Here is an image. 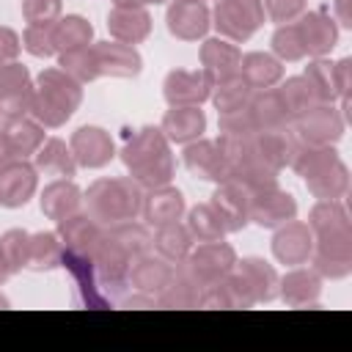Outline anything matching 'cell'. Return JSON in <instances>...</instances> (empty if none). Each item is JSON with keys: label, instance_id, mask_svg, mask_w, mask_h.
I'll return each instance as SVG.
<instances>
[{"label": "cell", "instance_id": "obj_1", "mask_svg": "<svg viewBox=\"0 0 352 352\" xmlns=\"http://www.w3.org/2000/svg\"><path fill=\"white\" fill-rule=\"evenodd\" d=\"M121 162L143 190L170 184L176 173L170 143L160 126H140L132 138H126L121 148Z\"/></svg>", "mask_w": 352, "mask_h": 352}, {"label": "cell", "instance_id": "obj_2", "mask_svg": "<svg viewBox=\"0 0 352 352\" xmlns=\"http://www.w3.org/2000/svg\"><path fill=\"white\" fill-rule=\"evenodd\" d=\"M80 102H82V85L74 77H69L63 69H44L36 77L28 102V116L36 118L41 126L58 129L72 118Z\"/></svg>", "mask_w": 352, "mask_h": 352}, {"label": "cell", "instance_id": "obj_3", "mask_svg": "<svg viewBox=\"0 0 352 352\" xmlns=\"http://www.w3.org/2000/svg\"><path fill=\"white\" fill-rule=\"evenodd\" d=\"M143 187L132 176H113V179H96L85 192L82 204L85 212L102 223L116 226L124 220H138L143 209Z\"/></svg>", "mask_w": 352, "mask_h": 352}, {"label": "cell", "instance_id": "obj_4", "mask_svg": "<svg viewBox=\"0 0 352 352\" xmlns=\"http://www.w3.org/2000/svg\"><path fill=\"white\" fill-rule=\"evenodd\" d=\"M234 264H236V250L228 242L214 239L190 248V253L176 264V272L204 292L206 286L223 280L234 270Z\"/></svg>", "mask_w": 352, "mask_h": 352}, {"label": "cell", "instance_id": "obj_5", "mask_svg": "<svg viewBox=\"0 0 352 352\" xmlns=\"http://www.w3.org/2000/svg\"><path fill=\"white\" fill-rule=\"evenodd\" d=\"M231 292L236 294L239 308H250L258 302H270L278 297V272L272 264H267L258 256L236 258L234 270L226 275Z\"/></svg>", "mask_w": 352, "mask_h": 352}, {"label": "cell", "instance_id": "obj_6", "mask_svg": "<svg viewBox=\"0 0 352 352\" xmlns=\"http://www.w3.org/2000/svg\"><path fill=\"white\" fill-rule=\"evenodd\" d=\"M91 258H94V267H96V278H99L102 292L107 294L110 302H118V297L124 294V289H129V264H132V258L116 242V236L107 231V226H104L102 239L91 250Z\"/></svg>", "mask_w": 352, "mask_h": 352}, {"label": "cell", "instance_id": "obj_7", "mask_svg": "<svg viewBox=\"0 0 352 352\" xmlns=\"http://www.w3.org/2000/svg\"><path fill=\"white\" fill-rule=\"evenodd\" d=\"M344 113L336 104H311L300 116L292 118V132L300 143L311 146H333L344 135Z\"/></svg>", "mask_w": 352, "mask_h": 352}, {"label": "cell", "instance_id": "obj_8", "mask_svg": "<svg viewBox=\"0 0 352 352\" xmlns=\"http://www.w3.org/2000/svg\"><path fill=\"white\" fill-rule=\"evenodd\" d=\"M212 25L228 41H248L264 25L261 0H217Z\"/></svg>", "mask_w": 352, "mask_h": 352}, {"label": "cell", "instance_id": "obj_9", "mask_svg": "<svg viewBox=\"0 0 352 352\" xmlns=\"http://www.w3.org/2000/svg\"><path fill=\"white\" fill-rule=\"evenodd\" d=\"M319 278H346L352 272V228H338L314 236V253L308 258Z\"/></svg>", "mask_w": 352, "mask_h": 352}, {"label": "cell", "instance_id": "obj_10", "mask_svg": "<svg viewBox=\"0 0 352 352\" xmlns=\"http://www.w3.org/2000/svg\"><path fill=\"white\" fill-rule=\"evenodd\" d=\"M38 184V170L25 157H14L0 168V206L16 209L25 206Z\"/></svg>", "mask_w": 352, "mask_h": 352}, {"label": "cell", "instance_id": "obj_11", "mask_svg": "<svg viewBox=\"0 0 352 352\" xmlns=\"http://www.w3.org/2000/svg\"><path fill=\"white\" fill-rule=\"evenodd\" d=\"M212 85H214V80L204 69H198V72L173 69V72H168V77L162 82V96L170 107L204 104L212 96Z\"/></svg>", "mask_w": 352, "mask_h": 352}, {"label": "cell", "instance_id": "obj_12", "mask_svg": "<svg viewBox=\"0 0 352 352\" xmlns=\"http://www.w3.org/2000/svg\"><path fill=\"white\" fill-rule=\"evenodd\" d=\"M297 217V201L292 192L275 187L258 190L250 195V223L261 228H278Z\"/></svg>", "mask_w": 352, "mask_h": 352}, {"label": "cell", "instance_id": "obj_13", "mask_svg": "<svg viewBox=\"0 0 352 352\" xmlns=\"http://www.w3.org/2000/svg\"><path fill=\"white\" fill-rule=\"evenodd\" d=\"M165 25L168 33L182 38V41H198L209 33L212 28V11L206 8V3H195V0H173L168 6L165 14Z\"/></svg>", "mask_w": 352, "mask_h": 352}, {"label": "cell", "instance_id": "obj_14", "mask_svg": "<svg viewBox=\"0 0 352 352\" xmlns=\"http://www.w3.org/2000/svg\"><path fill=\"white\" fill-rule=\"evenodd\" d=\"M212 209L220 214L226 231H242L250 223V192L236 184L234 179H226L212 192Z\"/></svg>", "mask_w": 352, "mask_h": 352}, {"label": "cell", "instance_id": "obj_15", "mask_svg": "<svg viewBox=\"0 0 352 352\" xmlns=\"http://www.w3.org/2000/svg\"><path fill=\"white\" fill-rule=\"evenodd\" d=\"M33 94L30 72L19 60L0 63V116H19L28 113V102Z\"/></svg>", "mask_w": 352, "mask_h": 352}, {"label": "cell", "instance_id": "obj_16", "mask_svg": "<svg viewBox=\"0 0 352 352\" xmlns=\"http://www.w3.org/2000/svg\"><path fill=\"white\" fill-rule=\"evenodd\" d=\"M69 148L82 168H104L116 157V143L102 126H80L72 132Z\"/></svg>", "mask_w": 352, "mask_h": 352}, {"label": "cell", "instance_id": "obj_17", "mask_svg": "<svg viewBox=\"0 0 352 352\" xmlns=\"http://www.w3.org/2000/svg\"><path fill=\"white\" fill-rule=\"evenodd\" d=\"M272 253L280 264H308L311 253H314V234L308 228V223L300 220H289L283 226L275 228L272 236Z\"/></svg>", "mask_w": 352, "mask_h": 352}, {"label": "cell", "instance_id": "obj_18", "mask_svg": "<svg viewBox=\"0 0 352 352\" xmlns=\"http://www.w3.org/2000/svg\"><path fill=\"white\" fill-rule=\"evenodd\" d=\"M60 267H66V270L72 272V280H74V286H77L80 302H82L85 308H110V305H113V302L107 300V294L102 292V286H99L96 267H94V258H91V256L63 250Z\"/></svg>", "mask_w": 352, "mask_h": 352}, {"label": "cell", "instance_id": "obj_19", "mask_svg": "<svg viewBox=\"0 0 352 352\" xmlns=\"http://www.w3.org/2000/svg\"><path fill=\"white\" fill-rule=\"evenodd\" d=\"M184 165L192 176L204 179V182H226L228 179V162L217 146V140H190L184 143Z\"/></svg>", "mask_w": 352, "mask_h": 352}, {"label": "cell", "instance_id": "obj_20", "mask_svg": "<svg viewBox=\"0 0 352 352\" xmlns=\"http://www.w3.org/2000/svg\"><path fill=\"white\" fill-rule=\"evenodd\" d=\"M99 66V77H138L143 69V58L132 44L124 41H96L91 44Z\"/></svg>", "mask_w": 352, "mask_h": 352}, {"label": "cell", "instance_id": "obj_21", "mask_svg": "<svg viewBox=\"0 0 352 352\" xmlns=\"http://www.w3.org/2000/svg\"><path fill=\"white\" fill-rule=\"evenodd\" d=\"M253 143V154L272 170H280L292 162L294 148H297V138L292 132V126H280V129H256L250 135Z\"/></svg>", "mask_w": 352, "mask_h": 352}, {"label": "cell", "instance_id": "obj_22", "mask_svg": "<svg viewBox=\"0 0 352 352\" xmlns=\"http://www.w3.org/2000/svg\"><path fill=\"white\" fill-rule=\"evenodd\" d=\"M176 275V264H170L168 258L162 256H154V253H143L138 258H132L129 264V286L135 292H143V294H151L157 297Z\"/></svg>", "mask_w": 352, "mask_h": 352}, {"label": "cell", "instance_id": "obj_23", "mask_svg": "<svg viewBox=\"0 0 352 352\" xmlns=\"http://www.w3.org/2000/svg\"><path fill=\"white\" fill-rule=\"evenodd\" d=\"M297 19H300L297 28H300V36H302V44H305V55L324 58L338 41L336 19L322 8L319 11H302Z\"/></svg>", "mask_w": 352, "mask_h": 352}, {"label": "cell", "instance_id": "obj_24", "mask_svg": "<svg viewBox=\"0 0 352 352\" xmlns=\"http://www.w3.org/2000/svg\"><path fill=\"white\" fill-rule=\"evenodd\" d=\"M55 234H58L63 250L91 256V250L96 248V242H99L102 234H104V226L96 223L88 212H74V214L58 220V231H55Z\"/></svg>", "mask_w": 352, "mask_h": 352}, {"label": "cell", "instance_id": "obj_25", "mask_svg": "<svg viewBox=\"0 0 352 352\" xmlns=\"http://www.w3.org/2000/svg\"><path fill=\"white\" fill-rule=\"evenodd\" d=\"M107 30L116 41L135 47L151 33V14L146 6H113L107 14Z\"/></svg>", "mask_w": 352, "mask_h": 352}, {"label": "cell", "instance_id": "obj_26", "mask_svg": "<svg viewBox=\"0 0 352 352\" xmlns=\"http://www.w3.org/2000/svg\"><path fill=\"white\" fill-rule=\"evenodd\" d=\"M140 214H143L146 226H151V228L173 223V220H182V214H184V195L176 187H170V184L151 187V190L143 192Z\"/></svg>", "mask_w": 352, "mask_h": 352}, {"label": "cell", "instance_id": "obj_27", "mask_svg": "<svg viewBox=\"0 0 352 352\" xmlns=\"http://www.w3.org/2000/svg\"><path fill=\"white\" fill-rule=\"evenodd\" d=\"M0 135L6 138L14 157H25V160L33 157L38 151V146L44 143V126L36 118H30L28 113L6 116L3 126H0Z\"/></svg>", "mask_w": 352, "mask_h": 352}, {"label": "cell", "instance_id": "obj_28", "mask_svg": "<svg viewBox=\"0 0 352 352\" xmlns=\"http://www.w3.org/2000/svg\"><path fill=\"white\" fill-rule=\"evenodd\" d=\"M162 135L168 138V143H190L198 140L206 129V116L201 110V104H182V107H170L162 116L160 124Z\"/></svg>", "mask_w": 352, "mask_h": 352}, {"label": "cell", "instance_id": "obj_29", "mask_svg": "<svg viewBox=\"0 0 352 352\" xmlns=\"http://www.w3.org/2000/svg\"><path fill=\"white\" fill-rule=\"evenodd\" d=\"M319 292H322V278L314 267H297L283 278H278V294L292 308L314 305L319 300Z\"/></svg>", "mask_w": 352, "mask_h": 352}, {"label": "cell", "instance_id": "obj_30", "mask_svg": "<svg viewBox=\"0 0 352 352\" xmlns=\"http://www.w3.org/2000/svg\"><path fill=\"white\" fill-rule=\"evenodd\" d=\"M41 212L47 220H63L82 209V190L72 179H55L41 190Z\"/></svg>", "mask_w": 352, "mask_h": 352}, {"label": "cell", "instance_id": "obj_31", "mask_svg": "<svg viewBox=\"0 0 352 352\" xmlns=\"http://www.w3.org/2000/svg\"><path fill=\"white\" fill-rule=\"evenodd\" d=\"M239 60H242V52L228 38H204V44H201V66L214 82L226 80L231 74H239Z\"/></svg>", "mask_w": 352, "mask_h": 352}, {"label": "cell", "instance_id": "obj_32", "mask_svg": "<svg viewBox=\"0 0 352 352\" xmlns=\"http://www.w3.org/2000/svg\"><path fill=\"white\" fill-rule=\"evenodd\" d=\"M248 110L253 116L256 129H280V126L292 124V116H289V110H286V104H283V99L275 88L253 91L250 102H248Z\"/></svg>", "mask_w": 352, "mask_h": 352}, {"label": "cell", "instance_id": "obj_33", "mask_svg": "<svg viewBox=\"0 0 352 352\" xmlns=\"http://www.w3.org/2000/svg\"><path fill=\"white\" fill-rule=\"evenodd\" d=\"M239 77L253 88H272L283 80V60H278L270 52H248L239 60Z\"/></svg>", "mask_w": 352, "mask_h": 352}, {"label": "cell", "instance_id": "obj_34", "mask_svg": "<svg viewBox=\"0 0 352 352\" xmlns=\"http://www.w3.org/2000/svg\"><path fill=\"white\" fill-rule=\"evenodd\" d=\"M33 165L44 176H58V179H72L77 173V160L72 148L60 138H47L38 151L33 154Z\"/></svg>", "mask_w": 352, "mask_h": 352}, {"label": "cell", "instance_id": "obj_35", "mask_svg": "<svg viewBox=\"0 0 352 352\" xmlns=\"http://www.w3.org/2000/svg\"><path fill=\"white\" fill-rule=\"evenodd\" d=\"M192 245H195V242H192L187 226L179 223V220L165 223V226H157L154 234H151V248L157 250V256L168 258L170 264H179V261L190 253Z\"/></svg>", "mask_w": 352, "mask_h": 352}, {"label": "cell", "instance_id": "obj_36", "mask_svg": "<svg viewBox=\"0 0 352 352\" xmlns=\"http://www.w3.org/2000/svg\"><path fill=\"white\" fill-rule=\"evenodd\" d=\"M305 187L319 201H341L346 195V190H349V170H346V165L341 160H336L327 168H322L319 173L308 176Z\"/></svg>", "mask_w": 352, "mask_h": 352}, {"label": "cell", "instance_id": "obj_37", "mask_svg": "<svg viewBox=\"0 0 352 352\" xmlns=\"http://www.w3.org/2000/svg\"><path fill=\"white\" fill-rule=\"evenodd\" d=\"M91 38H94V25L85 16H80V14H66V16H58L52 22V44H55V52L85 47V44H91Z\"/></svg>", "mask_w": 352, "mask_h": 352}, {"label": "cell", "instance_id": "obj_38", "mask_svg": "<svg viewBox=\"0 0 352 352\" xmlns=\"http://www.w3.org/2000/svg\"><path fill=\"white\" fill-rule=\"evenodd\" d=\"M63 258V245L55 231H38L30 234V248H28V270L44 272L60 267Z\"/></svg>", "mask_w": 352, "mask_h": 352}, {"label": "cell", "instance_id": "obj_39", "mask_svg": "<svg viewBox=\"0 0 352 352\" xmlns=\"http://www.w3.org/2000/svg\"><path fill=\"white\" fill-rule=\"evenodd\" d=\"M250 94H253V88H250L239 74H231V77L217 80V82L212 85V96H209V99L214 102L217 116H220V113H231V110L248 107Z\"/></svg>", "mask_w": 352, "mask_h": 352}, {"label": "cell", "instance_id": "obj_40", "mask_svg": "<svg viewBox=\"0 0 352 352\" xmlns=\"http://www.w3.org/2000/svg\"><path fill=\"white\" fill-rule=\"evenodd\" d=\"M336 160H341V157H338V151H336L333 146H311V143H300V140H297V148H294V157H292L289 168H292L297 176L308 179V176L319 173L322 168H327V165L336 162Z\"/></svg>", "mask_w": 352, "mask_h": 352}, {"label": "cell", "instance_id": "obj_41", "mask_svg": "<svg viewBox=\"0 0 352 352\" xmlns=\"http://www.w3.org/2000/svg\"><path fill=\"white\" fill-rule=\"evenodd\" d=\"M187 231L192 236V242H214V239H223L228 231L220 220V214L212 209V204H198L187 212Z\"/></svg>", "mask_w": 352, "mask_h": 352}, {"label": "cell", "instance_id": "obj_42", "mask_svg": "<svg viewBox=\"0 0 352 352\" xmlns=\"http://www.w3.org/2000/svg\"><path fill=\"white\" fill-rule=\"evenodd\" d=\"M58 66H60L69 77H74L80 85L99 77V66H96V55H94V47H91V44L77 47V50L58 52Z\"/></svg>", "mask_w": 352, "mask_h": 352}, {"label": "cell", "instance_id": "obj_43", "mask_svg": "<svg viewBox=\"0 0 352 352\" xmlns=\"http://www.w3.org/2000/svg\"><path fill=\"white\" fill-rule=\"evenodd\" d=\"M107 231L116 236V242L126 250L129 258H138L143 253H151V231H148V226L135 223V220H124V223L107 226Z\"/></svg>", "mask_w": 352, "mask_h": 352}, {"label": "cell", "instance_id": "obj_44", "mask_svg": "<svg viewBox=\"0 0 352 352\" xmlns=\"http://www.w3.org/2000/svg\"><path fill=\"white\" fill-rule=\"evenodd\" d=\"M308 228L316 236V234H327L338 228H352V223L341 201H319L308 214Z\"/></svg>", "mask_w": 352, "mask_h": 352}, {"label": "cell", "instance_id": "obj_45", "mask_svg": "<svg viewBox=\"0 0 352 352\" xmlns=\"http://www.w3.org/2000/svg\"><path fill=\"white\" fill-rule=\"evenodd\" d=\"M302 77L311 82L314 96H316L319 104H333V102L338 99L336 77H333V63H330V60H324V58H314V60L305 66Z\"/></svg>", "mask_w": 352, "mask_h": 352}, {"label": "cell", "instance_id": "obj_46", "mask_svg": "<svg viewBox=\"0 0 352 352\" xmlns=\"http://www.w3.org/2000/svg\"><path fill=\"white\" fill-rule=\"evenodd\" d=\"M198 300H201V289L176 272L173 280L154 297V305L157 308H198Z\"/></svg>", "mask_w": 352, "mask_h": 352}, {"label": "cell", "instance_id": "obj_47", "mask_svg": "<svg viewBox=\"0 0 352 352\" xmlns=\"http://www.w3.org/2000/svg\"><path fill=\"white\" fill-rule=\"evenodd\" d=\"M275 91L280 94V99H283V104H286V110H289L292 118L300 116L302 110H308L311 104H319L316 96H314L311 82H308L302 74H297V77H286V80L280 82V88H275Z\"/></svg>", "mask_w": 352, "mask_h": 352}, {"label": "cell", "instance_id": "obj_48", "mask_svg": "<svg viewBox=\"0 0 352 352\" xmlns=\"http://www.w3.org/2000/svg\"><path fill=\"white\" fill-rule=\"evenodd\" d=\"M272 52L278 60H302L305 58V44L300 36L297 22H283L272 33Z\"/></svg>", "mask_w": 352, "mask_h": 352}, {"label": "cell", "instance_id": "obj_49", "mask_svg": "<svg viewBox=\"0 0 352 352\" xmlns=\"http://www.w3.org/2000/svg\"><path fill=\"white\" fill-rule=\"evenodd\" d=\"M0 248L11 264V270H25L28 267V248H30V234L22 228H11L0 236Z\"/></svg>", "mask_w": 352, "mask_h": 352}, {"label": "cell", "instance_id": "obj_50", "mask_svg": "<svg viewBox=\"0 0 352 352\" xmlns=\"http://www.w3.org/2000/svg\"><path fill=\"white\" fill-rule=\"evenodd\" d=\"M22 47L36 55V58H50L55 55V44H52V25H28L22 33Z\"/></svg>", "mask_w": 352, "mask_h": 352}, {"label": "cell", "instance_id": "obj_51", "mask_svg": "<svg viewBox=\"0 0 352 352\" xmlns=\"http://www.w3.org/2000/svg\"><path fill=\"white\" fill-rule=\"evenodd\" d=\"M63 0H22V16L28 25H52L60 16Z\"/></svg>", "mask_w": 352, "mask_h": 352}, {"label": "cell", "instance_id": "obj_52", "mask_svg": "<svg viewBox=\"0 0 352 352\" xmlns=\"http://www.w3.org/2000/svg\"><path fill=\"white\" fill-rule=\"evenodd\" d=\"M217 129H220V135H253L256 132V124H253L250 110L242 107V110L220 113L217 116Z\"/></svg>", "mask_w": 352, "mask_h": 352}, {"label": "cell", "instance_id": "obj_53", "mask_svg": "<svg viewBox=\"0 0 352 352\" xmlns=\"http://www.w3.org/2000/svg\"><path fill=\"white\" fill-rule=\"evenodd\" d=\"M261 6H264V14L272 22L283 25V22H294L305 11L308 0H261Z\"/></svg>", "mask_w": 352, "mask_h": 352}, {"label": "cell", "instance_id": "obj_54", "mask_svg": "<svg viewBox=\"0 0 352 352\" xmlns=\"http://www.w3.org/2000/svg\"><path fill=\"white\" fill-rule=\"evenodd\" d=\"M19 50H22V38H19L11 28H3V25H0V63L16 60Z\"/></svg>", "mask_w": 352, "mask_h": 352}, {"label": "cell", "instance_id": "obj_55", "mask_svg": "<svg viewBox=\"0 0 352 352\" xmlns=\"http://www.w3.org/2000/svg\"><path fill=\"white\" fill-rule=\"evenodd\" d=\"M349 72H352V60L349 58H341V60L333 63V77H336L338 99H346L349 96Z\"/></svg>", "mask_w": 352, "mask_h": 352}, {"label": "cell", "instance_id": "obj_56", "mask_svg": "<svg viewBox=\"0 0 352 352\" xmlns=\"http://www.w3.org/2000/svg\"><path fill=\"white\" fill-rule=\"evenodd\" d=\"M336 14H338V22L344 28H352V14H349V0H336Z\"/></svg>", "mask_w": 352, "mask_h": 352}, {"label": "cell", "instance_id": "obj_57", "mask_svg": "<svg viewBox=\"0 0 352 352\" xmlns=\"http://www.w3.org/2000/svg\"><path fill=\"white\" fill-rule=\"evenodd\" d=\"M11 264H8V258H6V253H3V248H0V283H6L8 278H11Z\"/></svg>", "mask_w": 352, "mask_h": 352}, {"label": "cell", "instance_id": "obj_58", "mask_svg": "<svg viewBox=\"0 0 352 352\" xmlns=\"http://www.w3.org/2000/svg\"><path fill=\"white\" fill-rule=\"evenodd\" d=\"M14 160V151L8 148V143H6V138L0 135V168L6 165V162H11Z\"/></svg>", "mask_w": 352, "mask_h": 352}, {"label": "cell", "instance_id": "obj_59", "mask_svg": "<svg viewBox=\"0 0 352 352\" xmlns=\"http://www.w3.org/2000/svg\"><path fill=\"white\" fill-rule=\"evenodd\" d=\"M148 3H165V0H113V6H148Z\"/></svg>", "mask_w": 352, "mask_h": 352}, {"label": "cell", "instance_id": "obj_60", "mask_svg": "<svg viewBox=\"0 0 352 352\" xmlns=\"http://www.w3.org/2000/svg\"><path fill=\"white\" fill-rule=\"evenodd\" d=\"M0 308H8V300H6L3 294H0Z\"/></svg>", "mask_w": 352, "mask_h": 352}, {"label": "cell", "instance_id": "obj_61", "mask_svg": "<svg viewBox=\"0 0 352 352\" xmlns=\"http://www.w3.org/2000/svg\"><path fill=\"white\" fill-rule=\"evenodd\" d=\"M195 3H204V0H195Z\"/></svg>", "mask_w": 352, "mask_h": 352}, {"label": "cell", "instance_id": "obj_62", "mask_svg": "<svg viewBox=\"0 0 352 352\" xmlns=\"http://www.w3.org/2000/svg\"><path fill=\"white\" fill-rule=\"evenodd\" d=\"M0 126H3V124H0Z\"/></svg>", "mask_w": 352, "mask_h": 352}]
</instances>
